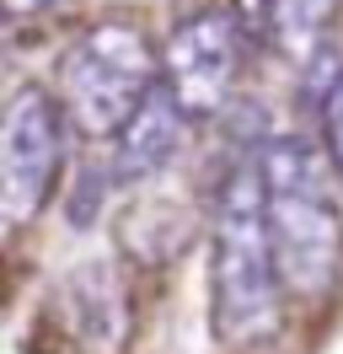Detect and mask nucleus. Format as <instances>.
Returning <instances> with one entry per match:
<instances>
[{
    "label": "nucleus",
    "mask_w": 343,
    "mask_h": 354,
    "mask_svg": "<svg viewBox=\"0 0 343 354\" xmlns=\"http://www.w3.org/2000/svg\"><path fill=\"white\" fill-rule=\"evenodd\" d=\"M279 263L268 236V183L263 156H241L220 188L210 236V301L214 333L231 349H257L279 333Z\"/></svg>",
    "instance_id": "obj_1"
},
{
    "label": "nucleus",
    "mask_w": 343,
    "mask_h": 354,
    "mask_svg": "<svg viewBox=\"0 0 343 354\" xmlns=\"http://www.w3.org/2000/svg\"><path fill=\"white\" fill-rule=\"evenodd\" d=\"M268 183V236L274 263L290 295L322 301L343 274V215L333 199V156L300 134H279L257 145Z\"/></svg>",
    "instance_id": "obj_2"
},
{
    "label": "nucleus",
    "mask_w": 343,
    "mask_h": 354,
    "mask_svg": "<svg viewBox=\"0 0 343 354\" xmlns=\"http://www.w3.org/2000/svg\"><path fill=\"white\" fill-rule=\"evenodd\" d=\"M156 81H161V54L145 38V27L107 17L64 48L59 108L86 140H113Z\"/></svg>",
    "instance_id": "obj_3"
},
{
    "label": "nucleus",
    "mask_w": 343,
    "mask_h": 354,
    "mask_svg": "<svg viewBox=\"0 0 343 354\" xmlns=\"http://www.w3.org/2000/svg\"><path fill=\"white\" fill-rule=\"evenodd\" d=\"M64 108L54 91L21 86L0 108V242L43 215L64 167Z\"/></svg>",
    "instance_id": "obj_4"
},
{
    "label": "nucleus",
    "mask_w": 343,
    "mask_h": 354,
    "mask_svg": "<svg viewBox=\"0 0 343 354\" xmlns=\"http://www.w3.org/2000/svg\"><path fill=\"white\" fill-rule=\"evenodd\" d=\"M236 75H241V22L231 11H193L172 27L161 48V81L188 118L225 113Z\"/></svg>",
    "instance_id": "obj_5"
},
{
    "label": "nucleus",
    "mask_w": 343,
    "mask_h": 354,
    "mask_svg": "<svg viewBox=\"0 0 343 354\" xmlns=\"http://www.w3.org/2000/svg\"><path fill=\"white\" fill-rule=\"evenodd\" d=\"M188 124H193V118L177 108L172 86H167V81H156V86L145 91V102L124 118V129L113 134V167H107L113 183L134 188V183H150L156 172H167Z\"/></svg>",
    "instance_id": "obj_6"
},
{
    "label": "nucleus",
    "mask_w": 343,
    "mask_h": 354,
    "mask_svg": "<svg viewBox=\"0 0 343 354\" xmlns=\"http://www.w3.org/2000/svg\"><path fill=\"white\" fill-rule=\"evenodd\" d=\"M70 311L97 349H118V338L129 328V301L107 263H81L70 274Z\"/></svg>",
    "instance_id": "obj_7"
},
{
    "label": "nucleus",
    "mask_w": 343,
    "mask_h": 354,
    "mask_svg": "<svg viewBox=\"0 0 343 354\" xmlns=\"http://www.w3.org/2000/svg\"><path fill=\"white\" fill-rule=\"evenodd\" d=\"M338 11H343V0H274V6H268V38L279 44L284 59L306 65V59L327 44Z\"/></svg>",
    "instance_id": "obj_8"
},
{
    "label": "nucleus",
    "mask_w": 343,
    "mask_h": 354,
    "mask_svg": "<svg viewBox=\"0 0 343 354\" xmlns=\"http://www.w3.org/2000/svg\"><path fill=\"white\" fill-rule=\"evenodd\" d=\"M317 113H322V145L333 156V172L343 177V81L327 91V102H322Z\"/></svg>",
    "instance_id": "obj_9"
},
{
    "label": "nucleus",
    "mask_w": 343,
    "mask_h": 354,
    "mask_svg": "<svg viewBox=\"0 0 343 354\" xmlns=\"http://www.w3.org/2000/svg\"><path fill=\"white\" fill-rule=\"evenodd\" d=\"M64 0H0V17L6 22H38L48 11H59Z\"/></svg>",
    "instance_id": "obj_10"
},
{
    "label": "nucleus",
    "mask_w": 343,
    "mask_h": 354,
    "mask_svg": "<svg viewBox=\"0 0 343 354\" xmlns=\"http://www.w3.org/2000/svg\"><path fill=\"white\" fill-rule=\"evenodd\" d=\"M268 6L274 0H236V22H241V32H268Z\"/></svg>",
    "instance_id": "obj_11"
}]
</instances>
